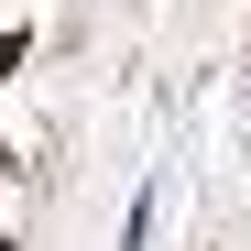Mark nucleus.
<instances>
[{
  "instance_id": "f03ea898",
  "label": "nucleus",
  "mask_w": 251,
  "mask_h": 251,
  "mask_svg": "<svg viewBox=\"0 0 251 251\" xmlns=\"http://www.w3.org/2000/svg\"><path fill=\"white\" fill-rule=\"evenodd\" d=\"M0 251H11V240H0Z\"/></svg>"
},
{
  "instance_id": "f257e3e1",
  "label": "nucleus",
  "mask_w": 251,
  "mask_h": 251,
  "mask_svg": "<svg viewBox=\"0 0 251 251\" xmlns=\"http://www.w3.org/2000/svg\"><path fill=\"white\" fill-rule=\"evenodd\" d=\"M0 164H11V153H0Z\"/></svg>"
}]
</instances>
